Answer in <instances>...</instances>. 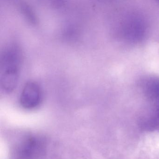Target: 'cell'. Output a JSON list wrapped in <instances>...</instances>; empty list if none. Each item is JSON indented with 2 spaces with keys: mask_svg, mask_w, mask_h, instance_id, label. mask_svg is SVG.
<instances>
[{
  "mask_svg": "<svg viewBox=\"0 0 159 159\" xmlns=\"http://www.w3.org/2000/svg\"><path fill=\"white\" fill-rule=\"evenodd\" d=\"M21 61V51L16 44L8 45L2 52L0 61V85L4 93H11L17 85Z\"/></svg>",
  "mask_w": 159,
  "mask_h": 159,
  "instance_id": "6da1fadb",
  "label": "cell"
},
{
  "mask_svg": "<svg viewBox=\"0 0 159 159\" xmlns=\"http://www.w3.org/2000/svg\"><path fill=\"white\" fill-rule=\"evenodd\" d=\"M44 144L42 138L38 136H27L16 147L14 159H36L42 153Z\"/></svg>",
  "mask_w": 159,
  "mask_h": 159,
  "instance_id": "7a4b0ae2",
  "label": "cell"
},
{
  "mask_svg": "<svg viewBox=\"0 0 159 159\" xmlns=\"http://www.w3.org/2000/svg\"><path fill=\"white\" fill-rule=\"evenodd\" d=\"M41 99V89L38 83L34 81L26 83L20 95V102L22 107L26 109H33L39 106Z\"/></svg>",
  "mask_w": 159,
  "mask_h": 159,
  "instance_id": "3957f363",
  "label": "cell"
},
{
  "mask_svg": "<svg viewBox=\"0 0 159 159\" xmlns=\"http://www.w3.org/2000/svg\"><path fill=\"white\" fill-rule=\"evenodd\" d=\"M21 9L26 17H27L30 22L32 23H36V17L29 6L24 4L21 6Z\"/></svg>",
  "mask_w": 159,
  "mask_h": 159,
  "instance_id": "277c9868",
  "label": "cell"
}]
</instances>
